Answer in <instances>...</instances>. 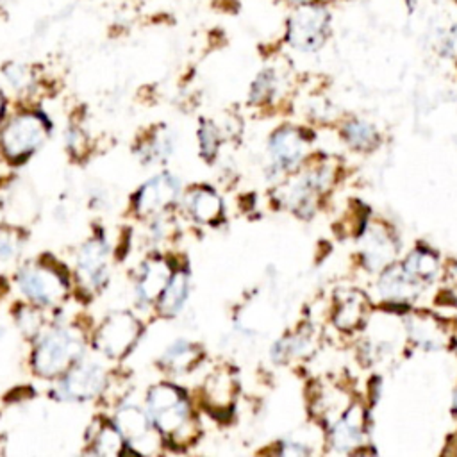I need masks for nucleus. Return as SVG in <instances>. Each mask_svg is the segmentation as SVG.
<instances>
[{
    "instance_id": "20",
    "label": "nucleus",
    "mask_w": 457,
    "mask_h": 457,
    "mask_svg": "<svg viewBox=\"0 0 457 457\" xmlns=\"http://www.w3.org/2000/svg\"><path fill=\"white\" fill-rule=\"evenodd\" d=\"M363 429V411L354 406L342 422L335 427V443L342 448H347L349 445H356Z\"/></svg>"
},
{
    "instance_id": "9",
    "label": "nucleus",
    "mask_w": 457,
    "mask_h": 457,
    "mask_svg": "<svg viewBox=\"0 0 457 457\" xmlns=\"http://www.w3.org/2000/svg\"><path fill=\"white\" fill-rule=\"evenodd\" d=\"M329 20L331 17L324 8H317L313 4L300 6L289 19V43L303 52H313L320 49L327 38Z\"/></svg>"
},
{
    "instance_id": "16",
    "label": "nucleus",
    "mask_w": 457,
    "mask_h": 457,
    "mask_svg": "<svg viewBox=\"0 0 457 457\" xmlns=\"http://www.w3.org/2000/svg\"><path fill=\"white\" fill-rule=\"evenodd\" d=\"M186 209L195 222L204 225H215L224 218V202L220 195L208 186H197L188 193Z\"/></svg>"
},
{
    "instance_id": "26",
    "label": "nucleus",
    "mask_w": 457,
    "mask_h": 457,
    "mask_svg": "<svg viewBox=\"0 0 457 457\" xmlns=\"http://www.w3.org/2000/svg\"><path fill=\"white\" fill-rule=\"evenodd\" d=\"M363 308H365V302L361 300L359 295H352L351 298L343 300L342 310H340L338 319H336L338 326L345 327V329H351L356 324H359V320L363 317Z\"/></svg>"
},
{
    "instance_id": "18",
    "label": "nucleus",
    "mask_w": 457,
    "mask_h": 457,
    "mask_svg": "<svg viewBox=\"0 0 457 457\" xmlns=\"http://www.w3.org/2000/svg\"><path fill=\"white\" fill-rule=\"evenodd\" d=\"M90 445H91V453L118 455L125 452L127 441L122 436V432L116 429V425L111 422V423H100V427L93 432Z\"/></svg>"
},
{
    "instance_id": "5",
    "label": "nucleus",
    "mask_w": 457,
    "mask_h": 457,
    "mask_svg": "<svg viewBox=\"0 0 457 457\" xmlns=\"http://www.w3.org/2000/svg\"><path fill=\"white\" fill-rule=\"evenodd\" d=\"M141 335V322L129 311H116L104 319L97 327L91 342L93 347L107 359L125 358Z\"/></svg>"
},
{
    "instance_id": "30",
    "label": "nucleus",
    "mask_w": 457,
    "mask_h": 457,
    "mask_svg": "<svg viewBox=\"0 0 457 457\" xmlns=\"http://www.w3.org/2000/svg\"><path fill=\"white\" fill-rule=\"evenodd\" d=\"M288 3L296 4V6H308V4H317V3H320V0H288Z\"/></svg>"
},
{
    "instance_id": "23",
    "label": "nucleus",
    "mask_w": 457,
    "mask_h": 457,
    "mask_svg": "<svg viewBox=\"0 0 457 457\" xmlns=\"http://www.w3.org/2000/svg\"><path fill=\"white\" fill-rule=\"evenodd\" d=\"M411 279L420 280V279H432L436 275L437 270V261L432 254L418 250L414 254L409 256V259L406 261L404 268H402Z\"/></svg>"
},
{
    "instance_id": "15",
    "label": "nucleus",
    "mask_w": 457,
    "mask_h": 457,
    "mask_svg": "<svg viewBox=\"0 0 457 457\" xmlns=\"http://www.w3.org/2000/svg\"><path fill=\"white\" fill-rule=\"evenodd\" d=\"M176 150V136L167 127L162 125L152 129L136 146V154L145 165H158L170 160Z\"/></svg>"
},
{
    "instance_id": "12",
    "label": "nucleus",
    "mask_w": 457,
    "mask_h": 457,
    "mask_svg": "<svg viewBox=\"0 0 457 457\" xmlns=\"http://www.w3.org/2000/svg\"><path fill=\"white\" fill-rule=\"evenodd\" d=\"M204 359V351L199 343L190 340L172 342L162 354L158 365L163 372L174 375H185L193 372L199 363Z\"/></svg>"
},
{
    "instance_id": "13",
    "label": "nucleus",
    "mask_w": 457,
    "mask_h": 457,
    "mask_svg": "<svg viewBox=\"0 0 457 457\" xmlns=\"http://www.w3.org/2000/svg\"><path fill=\"white\" fill-rule=\"evenodd\" d=\"M234 393L236 382L227 368H218L211 372L202 386V400L206 407L215 414L227 413L232 407Z\"/></svg>"
},
{
    "instance_id": "7",
    "label": "nucleus",
    "mask_w": 457,
    "mask_h": 457,
    "mask_svg": "<svg viewBox=\"0 0 457 457\" xmlns=\"http://www.w3.org/2000/svg\"><path fill=\"white\" fill-rule=\"evenodd\" d=\"M109 384L106 368L84 358L59 377L58 395L65 402H91L97 400Z\"/></svg>"
},
{
    "instance_id": "1",
    "label": "nucleus",
    "mask_w": 457,
    "mask_h": 457,
    "mask_svg": "<svg viewBox=\"0 0 457 457\" xmlns=\"http://www.w3.org/2000/svg\"><path fill=\"white\" fill-rule=\"evenodd\" d=\"M145 409L163 439L185 445L197 430L193 406L185 390L170 382L154 384L145 397Z\"/></svg>"
},
{
    "instance_id": "2",
    "label": "nucleus",
    "mask_w": 457,
    "mask_h": 457,
    "mask_svg": "<svg viewBox=\"0 0 457 457\" xmlns=\"http://www.w3.org/2000/svg\"><path fill=\"white\" fill-rule=\"evenodd\" d=\"M83 333L72 326H58L43 331L35 340L31 366L42 379H59L84 356Z\"/></svg>"
},
{
    "instance_id": "22",
    "label": "nucleus",
    "mask_w": 457,
    "mask_h": 457,
    "mask_svg": "<svg viewBox=\"0 0 457 457\" xmlns=\"http://www.w3.org/2000/svg\"><path fill=\"white\" fill-rule=\"evenodd\" d=\"M4 81L6 84L19 95H26L29 93L35 84H36V77L33 68H29L28 65H20V63H10L4 67L3 70Z\"/></svg>"
},
{
    "instance_id": "32",
    "label": "nucleus",
    "mask_w": 457,
    "mask_h": 457,
    "mask_svg": "<svg viewBox=\"0 0 457 457\" xmlns=\"http://www.w3.org/2000/svg\"><path fill=\"white\" fill-rule=\"evenodd\" d=\"M455 406H457V400H455Z\"/></svg>"
},
{
    "instance_id": "17",
    "label": "nucleus",
    "mask_w": 457,
    "mask_h": 457,
    "mask_svg": "<svg viewBox=\"0 0 457 457\" xmlns=\"http://www.w3.org/2000/svg\"><path fill=\"white\" fill-rule=\"evenodd\" d=\"M113 423L122 432L127 445L143 439L145 436L150 434L152 429H154V425H152V422L148 418L146 409H141V407L132 406V404L120 406L116 409Z\"/></svg>"
},
{
    "instance_id": "4",
    "label": "nucleus",
    "mask_w": 457,
    "mask_h": 457,
    "mask_svg": "<svg viewBox=\"0 0 457 457\" xmlns=\"http://www.w3.org/2000/svg\"><path fill=\"white\" fill-rule=\"evenodd\" d=\"M17 286L24 298L40 308H56L70 291L65 272L49 261H33L17 272Z\"/></svg>"
},
{
    "instance_id": "25",
    "label": "nucleus",
    "mask_w": 457,
    "mask_h": 457,
    "mask_svg": "<svg viewBox=\"0 0 457 457\" xmlns=\"http://www.w3.org/2000/svg\"><path fill=\"white\" fill-rule=\"evenodd\" d=\"M277 91V77L272 70H264L259 74V77L254 81L250 90V102L263 104L270 100Z\"/></svg>"
},
{
    "instance_id": "29",
    "label": "nucleus",
    "mask_w": 457,
    "mask_h": 457,
    "mask_svg": "<svg viewBox=\"0 0 457 457\" xmlns=\"http://www.w3.org/2000/svg\"><path fill=\"white\" fill-rule=\"evenodd\" d=\"M67 143H68V148L70 152H74L75 156H84L86 150L90 148V139H88V134L84 132L83 127L75 125V127H70L68 132H67Z\"/></svg>"
},
{
    "instance_id": "3",
    "label": "nucleus",
    "mask_w": 457,
    "mask_h": 457,
    "mask_svg": "<svg viewBox=\"0 0 457 457\" xmlns=\"http://www.w3.org/2000/svg\"><path fill=\"white\" fill-rule=\"evenodd\" d=\"M49 120L36 111L13 114L0 129V152L12 163H22L47 143Z\"/></svg>"
},
{
    "instance_id": "14",
    "label": "nucleus",
    "mask_w": 457,
    "mask_h": 457,
    "mask_svg": "<svg viewBox=\"0 0 457 457\" xmlns=\"http://www.w3.org/2000/svg\"><path fill=\"white\" fill-rule=\"evenodd\" d=\"M192 293V275L188 270H176L167 288L160 295L156 308L163 319H176L186 308Z\"/></svg>"
},
{
    "instance_id": "11",
    "label": "nucleus",
    "mask_w": 457,
    "mask_h": 457,
    "mask_svg": "<svg viewBox=\"0 0 457 457\" xmlns=\"http://www.w3.org/2000/svg\"><path fill=\"white\" fill-rule=\"evenodd\" d=\"M268 148L275 170H291L306 154V141L298 130L286 127L273 132Z\"/></svg>"
},
{
    "instance_id": "19",
    "label": "nucleus",
    "mask_w": 457,
    "mask_h": 457,
    "mask_svg": "<svg viewBox=\"0 0 457 457\" xmlns=\"http://www.w3.org/2000/svg\"><path fill=\"white\" fill-rule=\"evenodd\" d=\"M15 322L26 338L36 340L45 331L43 308H40V306H36V303H31V302L22 303L19 311L15 313Z\"/></svg>"
},
{
    "instance_id": "6",
    "label": "nucleus",
    "mask_w": 457,
    "mask_h": 457,
    "mask_svg": "<svg viewBox=\"0 0 457 457\" xmlns=\"http://www.w3.org/2000/svg\"><path fill=\"white\" fill-rule=\"evenodd\" d=\"M111 248L104 236H91L75 257V282L88 295L102 291L109 280Z\"/></svg>"
},
{
    "instance_id": "27",
    "label": "nucleus",
    "mask_w": 457,
    "mask_h": 457,
    "mask_svg": "<svg viewBox=\"0 0 457 457\" xmlns=\"http://www.w3.org/2000/svg\"><path fill=\"white\" fill-rule=\"evenodd\" d=\"M22 250V240L15 229H0V264L17 259Z\"/></svg>"
},
{
    "instance_id": "21",
    "label": "nucleus",
    "mask_w": 457,
    "mask_h": 457,
    "mask_svg": "<svg viewBox=\"0 0 457 457\" xmlns=\"http://www.w3.org/2000/svg\"><path fill=\"white\" fill-rule=\"evenodd\" d=\"M199 146H201V156L206 162H215L220 146H222V129L211 122V120H202L199 127Z\"/></svg>"
},
{
    "instance_id": "8",
    "label": "nucleus",
    "mask_w": 457,
    "mask_h": 457,
    "mask_svg": "<svg viewBox=\"0 0 457 457\" xmlns=\"http://www.w3.org/2000/svg\"><path fill=\"white\" fill-rule=\"evenodd\" d=\"M181 179L170 172L156 174L150 177L132 199V209L141 218H152L169 213L181 199Z\"/></svg>"
},
{
    "instance_id": "31",
    "label": "nucleus",
    "mask_w": 457,
    "mask_h": 457,
    "mask_svg": "<svg viewBox=\"0 0 457 457\" xmlns=\"http://www.w3.org/2000/svg\"><path fill=\"white\" fill-rule=\"evenodd\" d=\"M3 116H4V97L0 93V120H3Z\"/></svg>"
},
{
    "instance_id": "28",
    "label": "nucleus",
    "mask_w": 457,
    "mask_h": 457,
    "mask_svg": "<svg viewBox=\"0 0 457 457\" xmlns=\"http://www.w3.org/2000/svg\"><path fill=\"white\" fill-rule=\"evenodd\" d=\"M345 136L354 146H361V148L374 145L377 139L374 127H370L368 123H363V122L349 123L345 129Z\"/></svg>"
},
{
    "instance_id": "24",
    "label": "nucleus",
    "mask_w": 457,
    "mask_h": 457,
    "mask_svg": "<svg viewBox=\"0 0 457 457\" xmlns=\"http://www.w3.org/2000/svg\"><path fill=\"white\" fill-rule=\"evenodd\" d=\"M393 245L390 243L386 234H372L368 240V250H366V261L372 268H381L384 264H388L393 257Z\"/></svg>"
},
{
    "instance_id": "10",
    "label": "nucleus",
    "mask_w": 457,
    "mask_h": 457,
    "mask_svg": "<svg viewBox=\"0 0 457 457\" xmlns=\"http://www.w3.org/2000/svg\"><path fill=\"white\" fill-rule=\"evenodd\" d=\"M174 272L167 257H148L138 266L134 291L141 306H152L158 302Z\"/></svg>"
}]
</instances>
